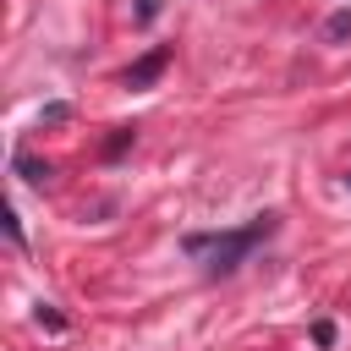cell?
Listing matches in <instances>:
<instances>
[{"mask_svg": "<svg viewBox=\"0 0 351 351\" xmlns=\"http://www.w3.org/2000/svg\"><path fill=\"white\" fill-rule=\"evenodd\" d=\"M274 225H280V214H258V219L241 225V230H192L181 247H186L192 258H203V269L219 280V274H236V269L247 263V252H252L263 236H274Z\"/></svg>", "mask_w": 351, "mask_h": 351, "instance_id": "cell-1", "label": "cell"}, {"mask_svg": "<svg viewBox=\"0 0 351 351\" xmlns=\"http://www.w3.org/2000/svg\"><path fill=\"white\" fill-rule=\"evenodd\" d=\"M165 66H170V44H159V49H148L143 60H132L121 82H126V88H154V77H159Z\"/></svg>", "mask_w": 351, "mask_h": 351, "instance_id": "cell-2", "label": "cell"}, {"mask_svg": "<svg viewBox=\"0 0 351 351\" xmlns=\"http://www.w3.org/2000/svg\"><path fill=\"white\" fill-rule=\"evenodd\" d=\"M11 165H16V176H22V181H33V186H44V181L55 176V170H49V159H27L22 148L11 154Z\"/></svg>", "mask_w": 351, "mask_h": 351, "instance_id": "cell-3", "label": "cell"}, {"mask_svg": "<svg viewBox=\"0 0 351 351\" xmlns=\"http://www.w3.org/2000/svg\"><path fill=\"white\" fill-rule=\"evenodd\" d=\"M324 38H329V44H340V38H351V11H335V16L324 22Z\"/></svg>", "mask_w": 351, "mask_h": 351, "instance_id": "cell-4", "label": "cell"}, {"mask_svg": "<svg viewBox=\"0 0 351 351\" xmlns=\"http://www.w3.org/2000/svg\"><path fill=\"white\" fill-rule=\"evenodd\" d=\"M132 137H137V126H115V137L104 143V154H110V159H115V154H126V148H132Z\"/></svg>", "mask_w": 351, "mask_h": 351, "instance_id": "cell-5", "label": "cell"}, {"mask_svg": "<svg viewBox=\"0 0 351 351\" xmlns=\"http://www.w3.org/2000/svg\"><path fill=\"white\" fill-rule=\"evenodd\" d=\"M38 324H44L49 335H60V329H66V318H60V313H55L49 302H38Z\"/></svg>", "mask_w": 351, "mask_h": 351, "instance_id": "cell-6", "label": "cell"}, {"mask_svg": "<svg viewBox=\"0 0 351 351\" xmlns=\"http://www.w3.org/2000/svg\"><path fill=\"white\" fill-rule=\"evenodd\" d=\"M5 236H11V247H22V219H16V208H5Z\"/></svg>", "mask_w": 351, "mask_h": 351, "instance_id": "cell-7", "label": "cell"}, {"mask_svg": "<svg viewBox=\"0 0 351 351\" xmlns=\"http://www.w3.org/2000/svg\"><path fill=\"white\" fill-rule=\"evenodd\" d=\"M313 340H318V346H335V324L318 318V324H313Z\"/></svg>", "mask_w": 351, "mask_h": 351, "instance_id": "cell-8", "label": "cell"}, {"mask_svg": "<svg viewBox=\"0 0 351 351\" xmlns=\"http://www.w3.org/2000/svg\"><path fill=\"white\" fill-rule=\"evenodd\" d=\"M154 16H159V0H137V22H143V27H148V22H154Z\"/></svg>", "mask_w": 351, "mask_h": 351, "instance_id": "cell-9", "label": "cell"}, {"mask_svg": "<svg viewBox=\"0 0 351 351\" xmlns=\"http://www.w3.org/2000/svg\"><path fill=\"white\" fill-rule=\"evenodd\" d=\"M66 115H71V104H44V121H49V126H55V121H66Z\"/></svg>", "mask_w": 351, "mask_h": 351, "instance_id": "cell-10", "label": "cell"}]
</instances>
